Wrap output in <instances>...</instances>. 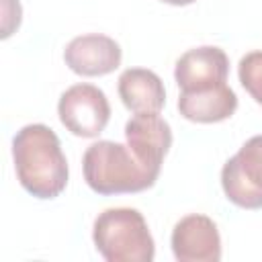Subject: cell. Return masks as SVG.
I'll return each instance as SVG.
<instances>
[{
	"instance_id": "6da1fadb",
	"label": "cell",
	"mask_w": 262,
	"mask_h": 262,
	"mask_svg": "<svg viewBox=\"0 0 262 262\" xmlns=\"http://www.w3.org/2000/svg\"><path fill=\"white\" fill-rule=\"evenodd\" d=\"M12 160L20 186L35 199H55L63 192L70 170L59 137L43 123H31L12 137Z\"/></svg>"
},
{
	"instance_id": "7a4b0ae2",
	"label": "cell",
	"mask_w": 262,
	"mask_h": 262,
	"mask_svg": "<svg viewBox=\"0 0 262 262\" xmlns=\"http://www.w3.org/2000/svg\"><path fill=\"white\" fill-rule=\"evenodd\" d=\"M86 184L98 194H133L151 188L160 174L145 168L129 145L117 141H96L82 158Z\"/></svg>"
},
{
	"instance_id": "3957f363",
	"label": "cell",
	"mask_w": 262,
	"mask_h": 262,
	"mask_svg": "<svg viewBox=\"0 0 262 262\" xmlns=\"http://www.w3.org/2000/svg\"><path fill=\"white\" fill-rule=\"evenodd\" d=\"M92 242L106 262H151L156 256L147 221L131 207H115L98 213L92 225Z\"/></svg>"
},
{
	"instance_id": "277c9868",
	"label": "cell",
	"mask_w": 262,
	"mask_h": 262,
	"mask_svg": "<svg viewBox=\"0 0 262 262\" xmlns=\"http://www.w3.org/2000/svg\"><path fill=\"white\" fill-rule=\"evenodd\" d=\"M221 188L239 209H262V135L250 137L221 168Z\"/></svg>"
},
{
	"instance_id": "5b68a950",
	"label": "cell",
	"mask_w": 262,
	"mask_h": 262,
	"mask_svg": "<svg viewBox=\"0 0 262 262\" xmlns=\"http://www.w3.org/2000/svg\"><path fill=\"white\" fill-rule=\"evenodd\" d=\"M57 115L61 125L76 137H98L108 119L111 104L106 94L94 84H74L70 86L57 102Z\"/></svg>"
},
{
	"instance_id": "8992f818",
	"label": "cell",
	"mask_w": 262,
	"mask_h": 262,
	"mask_svg": "<svg viewBox=\"0 0 262 262\" xmlns=\"http://www.w3.org/2000/svg\"><path fill=\"white\" fill-rule=\"evenodd\" d=\"M229 59L221 47L203 45L182 53L174 68L180 92H205L227 84Z\"/></svg>"
},
{
	"instance_id": "52a82bcc",
	"label": "cell",
	"mask_w": 262,
	"mask_h": 262,
	"mask_svg": "<svg viewBox=\"0 0 262 262\" xmlns=\"http://www.w3.org/2000/svg\"><path fill=\"white\" fill-rule=\"evenodd\" d=\"M172 254L178 262H219L221 235L215 221L207 215L192 213L182 217L170 235Z\"/></svg>"
},
{
	"instance_id": "ba28073f",
	"label": "cell",
	"mask_w": 262,
	"mask_h": 262,
	"mask_svg": "<svg viewBox=\"0 0 262 262\" xmlns=\"http://www.w3.org/2000/svg\"><path fill=\"white\" fill-rule=\"evenodd\" d=\"M121 59H123L121 45L113 37L100 33L74 37L63 49L66 66L74 74L86 78L106 76L115 72L121 66Z\"/></svg>"
},
{
	"instance_id": "9c48e42d",
	"label": "cell",
	"mask_w": 262,
	"mask_h": 262,
	"mask_svg": "<svg viewBox=\"0 0 262 262\" xmlns=\"http://www.w3.org/2000/svg\"><path fill=\"white\" fill-rule=\"evenodd\" d=\"M125 139L135 158L160 174L162 162L172 145V129L158 113H135L125 123Z\"/></svg>"
},
{
	"instance_id": "30bf717a",
	"label": "cell",
	"mask_w": 262,
	"mask_h": 262,
	"mask_svg": "<svg viewBox=\"0 0 262 262\" xmlns=\"http://www.w3.org/2000/svg\"><path fill=\"white\" fill-rule=\"evenodd\" d=\"M119 96L135 113H160L166 104V88L160 76L145 68H129L119 76Z\"/></svg>"
},
{
	"instance_id": "8fae6325",
	"label": "cell",
	"mask_w": 262,
	"mask_h": 262,
	"mask_svg": "<svg viewBox=\"0 0 262 262\" xmlns=\"http://www.w3.org/2000/svg\"><path fill=\"white\" fill-rule=\"evenodd\" d=\"M237 108V96L229 84L205 92H180L178 111L192 123H219L229 119Z\"/></svg>"
},
{
	"instance_id": "7c38bea8",
	"label": "cell",
	"mask_w": 262,
	"mask_h": 262,
	"mask_svg": "<svg viewBox=\"0 0 262 262\" xmlns=\"http://www.w3.org/2000/svg\"><path fill=\"white\" fill-rule=\"evenodd\" d=\"M237 76L246 92L262 104V51L246 53L237 63Z\"/></svg>"
},
{
	"instance_id": "4fadbf2b",
	"label": "cell",
	"mask_w": 262,
	"mask_h": 262,
	"mask_svg": "<svg viewBox=\"0 0 262 262\" xmlns=\"http://www.w3.org/2000/svg\"><path fill=\"white\" fill-rule=\"evenodd\" d=\"M2 39L10 37L14 29H18L20 25V4L18 0H2Z\"/></svg>"
},
{
	"instance_id": "5bb4252c",
	"label": "cell",
	"mask_w": 262,
	"mask_h": 262,
	"mask_svg": "<svg viewBox=\"0 0 262 262\" xmlns=\"http://www.w3.org/2000/svg\"><path fill=\"white\" fill-rule=\"evenodd\" d=\"M160 2L170 4V6H188V4H192V2H196V0H160Z\"/></svg>"
}]
</instances>
